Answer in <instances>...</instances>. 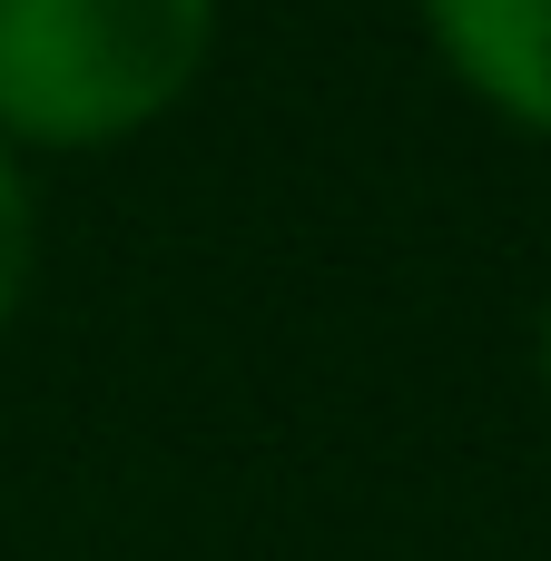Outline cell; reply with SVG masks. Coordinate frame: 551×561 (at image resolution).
Returning <instances> with one entry per match:
<instances>
[{"mask_svg": "<svg viewBox=\"0 0 551 561\" xmlns=\"http://www.w3.org/2000/svg\"><path fill=\"white\" fill-rule=\"evenodd\" d=\"M414 20L483 118L551 148V0H414Z\"/></svg>", "mask_w": 551, "mask_h": 561, "instance_id": "cell-2", "label": "cell"}, {"mask_svg": "<svg viewBox=\"0 0 551 561\" xmlns=\"http://www.w3.org/2000/svg\"><path fill=\"white\" fill-rule=\"evenodd\" d=\"M532 385H542V404H551V296H542V316H532Z\"/></svg>", "mask_w": 551, "mask_h": 561, "instance_id": "cell-4", "label": "cell"}, {"mask_svg": "<svg viewBox=\"0 0 551 561\" xmlns=\"http://www.w3.org/2000/svg\"><path fill=\"white\" fill-rule=\"evenodd\" d=\"M227 0H0V148L108 158L217 69Z\"/></svg>", "mask_w": 551, "mask_h": 561, "instance_id": "cell-1", "label": "cell"}, {"mask_svg": "<svg viewBox=\"0 0 551 561\" xmlns=\"http://www.w3.org/2000/svg\"><path fill=\"white\" fill-rule=\"evenodd\" d=\"M30 276H39V187H30V158L0 148V335L20 325Z\"/></svg>", "mask_w": 551, "mask_h": 561, "instance_id": "cell-3", "label": "cell"}]
</instances>
